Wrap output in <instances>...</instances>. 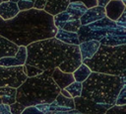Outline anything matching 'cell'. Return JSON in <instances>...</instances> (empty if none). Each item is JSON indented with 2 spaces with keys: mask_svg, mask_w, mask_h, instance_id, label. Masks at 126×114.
<instances>
[{
  "mask_svg": "<svg viewBox=\"0 0 126 114\" xmlns=\"http://www.w3.org/2000/svg\"><path fill=\"white\" fill-rule=\"evenodd\" d=\"M65 11L69 14L71 19L76 20L83 16V14L87 11V8L80 2H70Z\"/></svg>",
  "mask_w": 126,
  "mask_h": 114,
  "instance_id": "obj_20",
  "label": "cell"
},
{
  "mask_svg": "<svg viewBox=\"0 0 126 114\" xmlns=\"http://www.w3.org/2000/svg\"><path fill=\"white\" fill-rule=\"evenodd\" d=\"M116 25L119 26V27H123V28H126V10L121 14V16L115 21Z\"/></svg>",
  "mask_w": 126,
  "mask_h": 114,
  "instance_id": "obj_34",
  "label": "cell"
},
{
  "mask_svg": "<svg viewBox=\"0 0 126 114\" xmlns=\"http://www.w3.org/2000/svg\"><path fill=\"white\" fill-rule=\"evenodd\" d=\"M73 99H74L75 109L82 114H104L106 110L110 108V106L108 105L97 104L81 96Z\"/></svg>",
  "mask_w": 126,
  "mask_h": 114,
  "instance_id": "obj_8",
  "label": "cell"
},
{
  "mask_svg": "<svg viewBox=\"0 0 126 114\" xmlns=\"http://www.w3.org/2000/svg\"><path fill=\"white\" fill-rule=\"evenodd\" d=\"M52 71L53 69H49L39 75L27 77L16 89V102L25 107L52 103L60 92V88L51 78Z\"/></svg>",
  "mask_w": 126,
  "mask_h": 114,
  "instance_id": "obj_3",
  "label": "cell"
},
{
  "mask_svg": "<svg viewBox=\"0 0 126 114\" xmlns=\"http://www.w3.org/2000/svg\"><path fill=\"white\" fill-rule=\"evenodd\" d=\"M0 114H11L8 105L0 104Z\"/></svg>",
  "mask_w": 126,
  "mask_h": 114,
  "instance_id": "obj_36",
  "label": "cell"
},
{
  "mask_svg": "<svg viewBox=\"0 0 126 114\" xmlns=\"http://www.w3.org/2000/svg\"><path fill=\"white\" fill-rule=\"evenodd\" d=\"M23 67H24V72L27 75V77H33V76L39 75V74H41L43 72L41 69H39V68H37L35 66L27 64V63H25L23 65Z\"/></svg>",
  "mask_w": 126,
  "mask_h": 114,
  "instance_id": "obj_27",
  "label": "cell"
},
{
  "mask_svg": "<svg viewBox=\"0 0 126 114\" xmlns=\"http://www.w3.org/2000/svg\"><path fill=\"white\" fill-rule=\"evenodd\" d=\"M69 2H80L82 3L87 9L93 8L94 6H97L96 0H69Z\"/></svg>",
  "mask_w": 126,
  "mask_h": 114,
  "instance_id": "obj_32",
  "label": "cell"
},
{
  "mask_svg": "<svg viewBox=\"0 0 126 114\" xmlns=\"http://www.w3.org/2000/svg\"><path fill=\"white\" fill-rule=\"evenodd\" d=\"M70 95L72 98H76L81 96V92H82V83L74 81L73 83L69 84L67 87L64 88Z\"/></svg>",
  "mask_w": 126,
  "mask_h": 114,
  "instance_id": "obj_24",
  "label": "cell"
},
{
  "mask_svg": "<svg viewBox=\"0 0 126 114\" xmlns=\"http://www.w3.org/2000/svg\"><path fill=\"white\" fill-rule=\"evenodd\" d=\"M28 1H31V2H33V3L35 2V0H28Z\"/></svg>",
  "mask_w": 126,
  "mask_h": 114,
  "instance_id": "obj_41",
  "label": "cell"
},
{
  "mask_svg": "<svg viewBox=\"0 0 126 114\" xmlns=\"http://www.w3.org/2000/svg\"><path fill=\"white\" fill-rule=\"evenodd\" d=\"M0 99L4 105H11L16 102V88L9 86L0 87Z\"/></svg>",
  "mask_w": 126,
  "mask_h": 114,
  "instance_id": "obj_19",
  "label": "cell"
},
{
  "mask_svg": "<svg viewBox=\"0 0 126 114\" xmlns=\"http://www.w3.org/2000/svg\"><path fill=\"white\" fill-rule=\"evenodd\" d=\"M0 104H2V103H1V99H0Z\"/></svg>",
  "mask_w": 126,
  "mask_h": 114,
  "instance_id": "obj_43",
  "label": "cell"
},
{
  "mask_svg": "<svg viewBox=\"0 0 126 114\" xmlns=\"http://www.w3.org/2000/svg\"><path fill=\"white\" fill-rule=\"evenodd\" d=\"M27 60L26 47L19 46V50L14 57L0 58V66H23Z\"/></svg>",
  "mask_w": 126,
  "mask_h": 114,
  "instance_id": "obj_11",
  "label": "cell"
},
{
  "mask_svg": "<svg viewBox=\"0 0 126 114\" xmlns=\"http://www.w3.org/2000/svg\"><path fill=\"white\" fill-rule=\"evenodd\" d=\"M99 46H100V44L97 41H86V42L80 43V45L78 47H79L82 60L92 58L93 56L98 50Z\"/></svg>",
  "mask_w": 126,
  "mask_h": 114,
  "instance_id": "obj_14",
  "label": "cell"
},
{
  "mask_svg": "<svg viewBox=\"0 0 126 114\" xmlns=\"http://www.w3.org/2000/svg\"><path fill=\"white\" fill-rule=\"evenodd\" d=\"M55 103L58 106L61 107H67V108H71V109H75V105H74V99L73 98H67L65 96H63L62 94H58L55 98Z\"/></svg>",
  "mask_w": 126,
  "mask_h": 114,
  "instance_id": "obj_25",
  "label": "cell"
},
{
  "mask_svg": "<svg viewBox=\"0 0 126 114\" xmlns=\"http://www.w3.org/2000/svg\"><path fill=\"white\" fill-rule=\"evenodd\" d=\"M19 50V46L0 36V58L14 57Z\"/></svg>",
  "mask_w": 126,
  "mask_h": 114,
  "instance_id": "obj_16",
  "label": "cell"
},
{
  "mask_svg": "<svg viewBox=\"0 0 126 114\" xmlns=\"http://www.w3.org/2000/svg\"><path fill=\"white\" fill-rule=\"evenodd\" d=\"M4 22H5V21H4V20H3V19H2L1 17H0V28L2 27V25L4 24Z\"/></svg>",
  "mask_w": 126,
  "mask_h": 114,
  "instance_id": "obj_39",
  "label": "cell"
},
{
  "mask_svg": "<svg viewBox=\"0 0 126 114\" xmlns=\"http://www.w3.org/2000/svg\"><path fill=\"white\" fill-rule=\"evenodd\" d=\"M91 69L84 63H81L79 65V67L72 73L73 74V77H74V80L77 81V82H80V83H83L87 78L88 76L91 74Z\"/></svg>",
  "mask_w": 126,
  "mask_h": 114,
  "instance_id": "obj_22",
  "label": "cell"
},
{
  "mask_svg": "<svg viewBox=\"0 0 126 114\" xmlns=\"http://www.w3.org/2000/svg\"><path fill=\"white\" fill-rule=\"evenodd\" d=\"M92 72L126 77V45L108 47L100 45L92 58L82 60Z\"/></svg>",
  "mask_w": 126,
  "mask_h": 114,
  "instance_id": "obj_5",
  "label": "cell"
},
{
  "mask_svg": "<svg viewBox=\"0 0 126 114\" xmlns=\"http://www.w3.org/2000/svg\"><path fill=\"white\" fill-rule=\"evenodd\" d=\"M59 93H60V94H62L63 96L67 97V98H72V97H71V95H70V94H69L65 89H60V92H59Z\"/></svg>",
  "mask_w": 126,
  "mask_h": 114,
  "instance_id": "obj_38",
  "label": "cell"
},
{
  "mask_svg": "<svg viewBox=\"0 0 126 114\" xmlns=\"http://www.w3.org/2000/svg\"><path fill=\"white\" fill-rule=\"evenodd\" d=\"M8 1H10V2H14V3H17L19 0H8Z\"/></svg>",
  "mask_w": 126,
  "mask_h": 114,
  "instance_id": "obj_40",
  "label": "cell"
},
{
  "mask_svg": "<svg viewBox=\"0 0 126 114\" xmlns=\"http://www.w3.org/2000/svg\"><path fill=\"white\" fill-rule=\"evenodd\" d=\"M104 114H126V105H113L108 108Z\"/></svg>",
  "mask_w": 126,
  "mask_h": 114,
  "instance_id": "obj_30",
  "label": "cell"
},
{
  "mask_svg": "<svg viewBox=\"0 0 126 114\" xmlns=\"http://www.w3.org/2000/svg\"><path fill=\"white\" fill-rule=\"evenodd\" d=\"M99 44L108 47L126 45V28L116 26L108 32V34L101 41H99Z\"/></svg>",
  "mask_w": 126,
  "mask_h": 114,
  "instance_id": "obj_9",
  "label": "cell"
},
{
  "mask_svg": "<svg viewBox=\"0 0 126 114\" xmlns=\"http://www.w3.org/2000/svg\"><path fill=\"white\" fill-rule=\"evenodd\" d=\"M124 85H126V77L91 72L82 83L81 97L111 107L115 105L117 95Z\"/></svg>",
  "mask_w": 126,
  "mask_h": 114,
  "instance_id": "obj_4",
  "label": "cell"
},
{
  "mask_svg": "<svg viewBox=\"0 0 126 114\" xmlns=\"http://www.w3.org/2000/svg\"><path fill=\"white\" fill-rule=\"evenodd\" d=\"M51 78L53 79V81L55 82V84L60 89H64L69 84H71V83H73L75 81L72 73L63 72L58 67H56V68L53 69L52 74H51Z\"/></svg>",
  "mask_w": 126,
  "mask_h": 114,
  "instance_id": "obj_13",
  "label": "cell"
},
{
  "mask_svg": "<svg viewBox=\"0 0 126 114\" xmlns=\"http://www.w3.org/2000/svg\"><path fill=\"white\" fill-rule=\"evenodd\" d=\"M105 17V10L102 7L94 6L93 8L87 9V11L83 14V16L79 19L81 26H85L91 23H94L97 20H100Z\"/></svg>",
  "mask_w": 126,
  "mask_h": 114,
  "instance_id": "obj_12",
  "label": "cell"
},
{
  "mask_svg": "<svg viewBox=\"0 0 126 114\" xmlns=\"http://www.w3.org/2000/svg\"><path fill=\"white\" fill-rule=\"evenodd\" d=\"M1 3H2V0H0V4H1Z\"/></svg>",
  "mask_w": 126,
  "mask_h": 114,
  "instance_id": "obj_42",
  "label": "cell"
},
{
  "mask_svg": "<svg viewBox=\"0 0 126 114\" xmlns=\"http://www.w3.org/2000/svg\"><path fill=\"white\" fill-rule=\"evenodd\" d=\"M81 27V23L79 19L76 20H69L68 22L65 23V25L63 26L62 30L67 31V32H71V33H77L78 30Z\"/></svg>",
  "mask_w": 126,
  "mask_h": 114,
  "instance_id": "obj_26",
  "label": "cell"
},
{
  "mask_svg": "<svg viewBox=\"0 0 126 114\" xmlns=\"http://www.w3.org/2000/svg\"><path fill=\"white\" fill-rule=\"evenodd\" d=\"M108 2H109V0H96V4H97V6L102 7V8H104V7L107 5Z\"/></svg>",
  "mask_w": 126,
  "mask_h": 114,
  "instance_id": "obj_37",
  "label": "cell"
},
{
  "mask_svg": "<svg viewBox=\"0 0 126 114\" xmlns=\"http://www.w3.org/2000/svg\"><path fill=\"white\" fill-rule=\"evenodd\" d=\"M54 38L64 44H67V45H74V46L80 45L77 33H71V32L64 31L62 29H58Z\"/></svg>",
  "mask_w": 126,
  "mask_h": 114,
  "instance_id": "obj_18",
  "label": "cell"
},
{
  "mask_svg": "<svg viewBox=\"0 0 126 114\" xmlns=\"http://www.w3.org/2000/svg\"><path fill=\"white\" fill-rule=\"evenodd\" d=\"M26 50V63L42 71L58 67L63 72L73 73L82 63L78 46L64 44L54 37L30 44Z\"/></svg>",
  "mask_w": 126,
  "mask_h": 114,
  "instance_id": "obj_2",
  "label": "cell"
},
{
  "mask_svg": "<svg viewBox=\"0 0 126 114\" xmlns=\"http://www.w3.org/2000/svg\"><path fill=\"white\" fill-rule=\"evenodd\" d=\"M105 17L111 21H116L126 10V0H109L104 7Z\"/></svg>",
  "mask_w": 126,
  "mask_h": 114,
  "instance_id": "obj_10",
  "label": "cell"
},
{
  "mask_svg": "<svg viewBox=\"0 0 126 114\" xmlns=\"http://www.w3.org/2000/svg\"><path fill=\"white\" fill-rule=\"evenodd\" d=\"M21 114H44V113L39 111L35 106H28L23 110Z\"/></svg>",
  "mask_w": 126,
  "mask_h": 114,
  "instance_id": "obj_33",
  "label": "cell"
},
{
  "mask_svg": "<svg viewBox=\"0 0 126 114\" xmlns=\"http://www.w3.org/2000/svg\"><path fill=\"white\" fill-rule=\"evenodd\" d=\"M44 114H82V113H80L76 109H71V108H67V107L58 106L55 103V101H53L52 103L49 104L48 110Z\"/></svg>",
  "mask_w": 126,
  "mask_h": 114,
  "instance_id": "obj_21",
  "label": "cell"
},
{
  "mask_svg": "<svg viewBox=\"0 0 126 114\" xmlns=\"http://www.w3.org/2000/svg\"><path fill=\"white\" fill-rule=\"evenodd\" d=\"M56 32L53 17L43 10L33 8L20 11L16 17L5 21L0 28V36L23 47L53 38Z\"/></svg>",
  "mask_w": 126,
  "mask_h": 114,
  "instance_id": "obj_1",
  "label": "cell"
},
{
  "mask_svg": "<svg viewBox=\"0 0 126 114\" xmlns=\"http://www.w3.org/2000/svg\"><path fill=\"white\" fill-rule=\"evenodd\" d=\"M69 3V0H46L43 11L53 17L56 14L65 11Z\"/></svg>",
  "mask_w": 126,
  "mask_h": 114,
  "instance_id": "obj_15",
  "label": "cell"
},
{
  "mask_svg": "<svg viewBox=\"0 0 126 114\" xmlns=\"http://www.w3.org/2000/svg\"><path fill=\"white\" fill-rule=\"evenodd\" d=\"M25 108L26 107L23 104L18 103V102H15V103L9 105V110H10L11 114H21Z\"/></svg>",
  "mask_w": 126,
  "mask_h": 114,
  "instance_id": "obj_31",
  "label": "cell"
},
{
  "mask_svg": "<svg viewBox=\"0 0 126 114\" xmlns=\"http://www.w3.org/2000/svg\"><path fill=\"white\" fill-rule=\"evenodd\" d=\"M117 25L114 21L109 20L107 17H104L100 20H97L94 23L81 26L77 32L78 39L80 43L86 41H101L113 28Z\"/></svg>",
  "mask_w": 126,
  "mask_h": 114,
  "instance_id": "obj_6",
  "label": "cell"
},
{
  "mask_svg": "<svg viewBox=\"0 0 126 114\" xmlns=\"http://www.w3.org/2000/svg\"><path fill=\"white\" fill-rule=\"evenodd\" d=\"M26 79L23 66H0V87L9 86L17 89Z\"/></svg>",
  "mask_w": 126,
  "mask_h": 114,
  "instance_id": "obj_7",
  "label": "cell"
},
{
  "mask_svg": "<svg viewBox=\"0 0 126 114\" xmlns=\"http://www.w3.org/2000/svg\"><path fill=\"white\" fill-rule=\"evenodd\" d=\"M33 5H34L33 2H31V1H28V0H19L17 2V6H18L19 11L31 10V9L33 8Z\"/></svg>",
  "mask_w": 126,
  "mask_h": 114,
  "instance_id": "obj_29",
  "label": "cell"
},
{
  "mask_svg": "<svg viewBox=\"0 0 126 114\" xmlns=\"http://www.w3.org/2000/svg\"><path fill=\"white\" fill-rule=\"evenodd\" d=\"M45 3H46V0H35L34 5H33V9H36V10H43Z\"/></svg>",
  "mask_w": 126,
  "mask_h": 114,
  "instance_id": "obj_35",
  "label": "cell"
},
{
  "mask_svg": "<svg viewBox=\"0 0 126 114\" xmlns=\"http://www.w3.org/2000/svg\"><path fill=\"white\" fill-rule=\"evenodd\" d=\"M19 12L20 11L18 9L17 3L7 1V2H2L0 4V17L4 21L13 19L14 17L17 16Z\"/></svg>",
  "mask_w": 126,
  "mask_h": 114,
  "instance_id": "obj_17",
  "label": "cell"
},
{
  "mask_svg": "<svg viewBox=\"0 0 126 114\" xmlns=\"http://www.w3.org/2000/svg\"><path fill=\"white\" fill-rule=\"evenodd\" d=\"M115 105H118V106L126 105V85H124L119 91L117 98L115 100Z\"/></svg>",
  "mask_w": 126,
  "mask_h": 114,
  "instance_id": "obj_28",
  "label": "cell"
},
{
  "mask_svg": "<svg viewBox=\"0 0 126 114\" xmlns=\"http://www.w3.org/2000/svg\"><path fill=\"white\" fill-rule=\"evenodd\" d=\"M69 20H73V19H71V17L69 16V14L66 11H63V12L58 13L55 16H53V24L57 30L62 29L63 26L65 25V23L68 22Z\"/></svg>",
  "mask_w": 126,
  "mask_h": 114,
  "instance_id": "obj_23",
  "label": "cell"
}]
</instances>
